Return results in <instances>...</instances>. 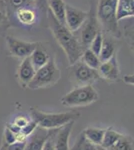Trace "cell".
Here are the masks:
<instances>
[{"label":"cell","mask_w":134,"mask_h":150,"mask_svg":"<svg viewBox=\"0 0 134 150\" xmlns=\"http://www.w3.org/2000/svg\"><path fill=\"white\" fill-rule=\"evenodd\" d=\"M47 16L51 32L59 46L66 54L69 65L79 61L84 51V48L81 46L76 35H74V33L71 32L65 24L58 22L49 10L47 11Z\"/></svg>","instance_id":"cell-1"},{"label":"cell","mask_w":134,"mask_h":150,"mask_svg":"<svg viewBox=\"0 0 134 150\" xmlns=\"http://www.w3.org/2000/svg\"><path fill=\"white\" fill-rule=\"evenodd\" d=\"M90 1H91L90 11L98 20L102 33L120 38L121 31L116 19L118 0H90Z\"/></svg>","instance_id":"cell-2"},{"label":"cell","mask_w":134,"mask_h":150,"mask_svg":"<svg viewBox=\"0 0 134 150\" xmlns=\"http://www.w3.org/2000/svg\"><path fill=\"white\" fill-rule=\"evenodd\" d=\"M31 119L36 122L38 127L47 130H55L63 127L69 122L76 121L80 117V113L76 111L61 113H48L43 112L36 107L30 108Z\"/></svg>","instance_id":"cell-3"},{"label":"cell","mask_w":134,"mask_h":150,"mask_svg":"<svg viewBox=\"0 0 134 150\" xmlns=\"http://www.w3.org/2000/svg\"><path fill=\"white\" fill-rule=\"evenodd\" d=\"M61 78V72L56 63L55 56H50L45 65L36 70L33 79L29 83L27 88L36 90L41 88H49L58 83Z\"/></svg>","instance_id":"cell-4"},{"label":"cell","mask_w":134,"mask_h":150,"mask_svg":"<svg viewBox=\"0 0 134 150\" xmlns=\"http://www.w3.org/2000/svg\"><path fill=\"white\" fill-rule=\"evenodd\" d=\"M98 98L99 94L93 85H83L76 87L65 94L61 98V103L70 108L83 107L96 102Z\"/></svg>","instance_id":"cell-5"},{"label":"cell","mask_w":134,"mask_h":150,"mask_svg":"<svg viewBox=\"0 0 134 150\" xmlns=\"http://www.w3.org/2000/svg\"><path fill=\"white\" fill-rule=\"evenodd\" d=\"M70 67H71V77L77 84H79V86L92 85L94 82L100 79L97 70L90 68L80 60L70 65Z\"/></svg>","instance_id":"cell-6"},{"label":"cell","mask_w":134,"mask_h":150,"mask_svg":"<svg viewBox=\"0 0 134 150\" xmlns=\"http://www.w3.org/2000/svg\"><path fill=\"white\" fill-rule=\"evenodd\" d=\"M79 37H77V39L79 40L81 46L86 49L89 47L90 43L92 42L95 36L101 31L100 24L91 11H88V16L81 27L79 28Z\"/></svg>","instance_id":"cell-7"},{"label":"cell","mask_w":134,"mask_h":150,"mask_svg":"<svg viewBox=\"0 0 134 150\" xmlns=\"http://www.w3.org/2000/svg\"><path fill=\"white\" fill-rule=\"evenodd\" d=\"M6 44L8 47L9 54L11 56L24 59L30 56L31 53L40 43L28 42V41L19 40L13 36H6Z\"/></svg>","instance_id":"cell-8"},{"label":"cell","mask_w":134,"mask_h":150,"mask_svg":"<svg viewBox=\"0 0 134 150\" xmlns=\"http://www.w3.org/2000/svg\"><path fill=\"white\" fill-rule=\"evenodd\" d=\"M88 16V12L75 8L71 5H65V25L71 32H77Z\"/></svg>","instance_id":"cell-9"},{"label":"cell","mask_w":134,"mask_h":150,"mask_svg":"<svg viewBox=\"0 0 134 150\" xmlns=\"http://www.w3.org/2000/svg\"><path fill=\"white\" fill-rule=\"evenodd\" d=\"M97 71L99 73V76L107 82H110V83L118 82L120 80V70H119L116 55L112 56L107 61L101 62Z\"/></svg>","instance_id":"cell-10"},{"label":"cell","mask_w":134,"mask_h":150,"mask_svg":"<svg viewBox=\"0 0 134 150\" xmlns=\"http://www.w3.org/2000/svg\"><path fill=\"white\" fill-rule=\"evenodd\" d=\"M35 72L36 69L34 68V66L31 63L30 58L26 57L22 59L16 72V77L22 88H27L29 83H30L31 80L33 79L34 75H35Z\"/></svg>","instance_id":"cell-11"},{"label":"cell","mask_w":134,"mask_h":150,"mask_svg":"<svg viewBox=\"0 0 134 150\" xmlns=\"http://www.w3.org/2000/svg\"><path fill=\"white\" fill-rule=\"evenodd\" d=\"M51 130L38 127L26 139L24 150H42L45 141L49 137Z\"/></svg>","instance_id":"cell-12"},{"label":"cell","mask_w":134,"mask_h":150,"mask_svg":"<svg viewBox=\"0 0 134 150\" xmlns=\"http://www.w3.org/2000/svg\"><path fill=\"white\" fill-rule=\"evenodd\" d=\"M75 121L69 122L56 131L54 136V150H69V137Z\"/></svg>","instance_id":"cell-13"},{"label":"cell","mask_w":134,"mask_h":150,"mask_svg":"<svg viewBox=\"0 0 134 150\" xmlns=\"http://www.w3.org/2000/svg\"><path fill=\"white\" fill-rule=\"evenodd\" d=\"M14 15L19 23L23 26H30L34 25L38 19L37 12H36V8L33 6H25L18 8L17 10L14 11Z\"/></svg>","instance_id":"cell-14"},{"label":"cell","mask_w":134,"mask_h":150,"mask_svg":"<svg viewBox=\"0 0 134 150\" xmlns=\"http://www.w3.org/2000/svg\"><path fill=\"white\" fill-rule=\"evenodd\" d=\"M134 0H118L116 9V19L119 22L126 18H133Z\"/></svg>","instance_id":"cell-15"},{"label":"cell","mask_w":134,"mask_h":150,"mask_svg":"<svg viewBox=\"0 0 134 150\" xmlns=\"http://www.w3.org/2000/svg\"><path fill=\"white\" fill-rule=\"evenodd\" d=\"M48 10L58 22L65 24V3L63 0H47Z\"/></svg>","instance_id":"cell-16"},{"label":"cell","mask_w":134,"mask_h":150,"mask_svg":"<svg viewBox=\"0 0 134 150\" xmlns=\"http://www.w3.org/2000/svg\"><path fill=\"white\" fill-rule=\"evenodd\" d=\"M116 55V44L115 41L108 36L103 35V43H102V47L99 53V59L101 62L107 61L110 59L112 56Z\"/></svg>","instance_id":"cell-17"},{"label":"cell","mask_w":134,"mask_h":150,"mask_svg":"<svg viewBox=\"0 0 134 150\" xmlns=\"http://www.w3.org/2000/svg\"><path fill=\"white\" fill-rule=\"evenodd\" d=\"M29 58H30V61L34 66V68L37 70V69H39L40 67H42L43 65H45L47 63L50 58V55L48 54L45 49L41 48L39 45H38V46L34 49V51L31 53Z\"/></svg>","instance_id":"cell-18"},{"label":"cell","mask_w":134,"mask_h":150,"mask_svg":"<svg viewBox=\"0 0 134 150\" xmlns=\"http://www.w3.org/2000/svg\"><path fill=\"white\" fill-rule=\"evenodd\" d=\"M104 132H105V129L97 127H87L86 129H84L82 131L85 138L89 142H91L92 144L96 145V146H100L101 145Z\"/></svg>","instance_id":"cell-19"},{"label":"cell","mask_w":134,"mask_h":150,"mask_svg":"<svg viewBox=\"0 0 134 150\" xmlns=\"http://www.w3.org/2000/svg\"><path fill=\"white\" fill-rule=\"evenodd\" d=\"M121 136H122V133L114 130L113 127L107 128V129H105V132H104V136L103 139H102V143L100 147L103 150H107L109 147H111L112 145L115 143Z\"/></svg>","instance_id":"cell-20"},{"label":"cell","mask_w":134,"mask_h":150,"mask_svg":"<svg viewBox=\"0 0 134 150\" xmlns=\"http://www.w3.org/2000/svg\"><path fill=\"white\" fill-rule=\"evenodd\" d=\"M80 59H81V61L83 62L84 64H86L87 66L90 67V68L95 69V70L98 69L101 64L99 56L95 54L94 52H92L89 48L84 49V51L82 53V56Z\"/></svg>","instance_id":"cell-21"},{"label":"cell","mask_w":134,"mask_h":150,"mask_svg":"<svg viewBox=\"0 0 134 150\" xmlns=\"http://www.w3.org/2000/svg\"><path fill=\"white\" fill-rule=\"evenodd\" d=\"M69 150H103L100 148V146H96V145L92 144L91 142H89L88 140L85 138L83 133H80L78 138L75 141V143L73 144L71 148Z\"/></svg>","instance_id":"cell-22"},{"label":"cell","mask_w":134,"mask_h":150,"mask_svg":"<svg viewBox=\"0 0 134 150\" xmlns=\"http://www.w3.org/2000/svg\"><path fill=\"white\" fill-rule=\"evenodd\" d=\"M107 150H133L132 137L122 134V136Z\"/></svg>","instance_id":"cell-23"},{"label":"cell","mask_w":134,"mask_h":150,"mask_svg":"<svg viewBox=\"0 0 134 150\" xmlns=\"http://www.w3.org/2000/svg\"><path fill=\"white\" fill-rule=\"evenodd\" d=\"M7 8L8 16L14 13V11L18 8L25 6H31L33 4V0H4Z\"/></svg>","instance_id":"cell-24"},{"label":"cell","mask_w":134,"mask_h":150,"mask_svg":"<svg viewBox=\"0 0 134 150\" xmlns=\"http://www.w3.org/2000/svg\"><path fill=\"white\" fill-rule=\"evenodd\" d=\"M9 26V16L4 0H0V31H5Z\"/></svg>","instance_id":"cell-25"},{"label":"cell","mask_w":134,"mask_h":150,"mask_svg":"<svg viewBox=\"0 0 134 150\" xmlns=\"http://www.w3.org/2000/svg\"><path fill=\"white\" fill-rule=\"evenodd\" d=\"M102 43H103V33H102V31H100V32L94 37V39L90 43L88 48L92 52H94L96 55H99L101 47H102Z\"/></svg>","instance_id":"cell-26"},{"label":"cell","mask_w":134,"mask_h":150,"mask_svg":"<svg viewBox=\"0 0 134 150\" xmlns=\"http://www.w3.org/2000/svg\"><path fill=\"white\" fill-rule=\"evenodd\" d=\"M16 141V133L13 132L12 130L9 129L8 127L5 126V129H4V142L6 145H10L15 143Z\"/></svg>","instance_id":"cell-27"},{"label":"cell","mask_w":134,"mask_h":150,"mask_svg":"<svg viewBox=\"0 0 134 150\" xmlns=\"http://www.w3.org/2000/svg\"><path fill=\"white\" fill-rule=\"evenodd\" d=\"M29 120H30V118H28L27 116H25V115H18V116H16V117L13 119V121H12V124L21 130V128H23L24 126H25V125L29 122Z\"/></svg>","instance_id":"cell-28"},{"label":"cell","mask_w":134,"mask_h":150,"mask_svg":"<svg viewBox=\"0 0 134 150\" xmlns=\"http://www.w3.org/2000/svg\"><path fill=\"white\" fill-rule=\"evenodd\" d=\"M36 128H37V124H36V122L30 118L29 122H28L27 124H26L23 128H21L20 131L22 132L26 137H28L29 135L32 134V133L34 132V130H35Z\"/></svg>","instance_id":"cell-29"},{"label":"cell","mask_w":134,"mask_h":150,"mask_svg":"<svg viewBox=\"0 0 134 150\" xmlns=\"http://www.w3.org/2000/svg\"><path fill=\"white\" fill-rule=\"evenodd\" d=\"M57 130L58 129L51 130L49 137H48L47 140L45 141L44 145H43L42 150H54V136H55V133Z\"/></svg>","instance_id":"cell-30"},{"label":"cell","mask_w":134,"mask_h":150,"mask_svg":"<svg viewBox=\"0 0 134 150\" xmlns=\"http://www.w3.org/2000/svg\"><path fill=\"white\" fill-rule=\"evenodd\" d=\"M33 4L35 5V8H37L41 13L47 14L48 11L47 0H33Z\"/></svg>","instance_id":"cell-31"},{"label":"cell","mask_w":134,"mask_h":150,"mask_svg":"<svg viewBox=\"0 0 134 150\" xmlns=\"http://www.w3.org/2000/svg\"><path fill=\"white\" fill-rule=\"evenodd\" d=\"M25 142H15V143H13V144L7 145L6 150H24Z\"/></svg>","instance_id":"cell-32"},{"label":"cell","mask_w":134,"mask_h":150,"mask_svg":"<svg viewBox=\"0 0 134 150\" xmlns=\"http://www.w3.org/2000/svg\"><path fill=\"white\" fill-rule=\"evenodd\" d=\"M123 78V82L128 85H133L134 84V76L133 74H129V75H124L122 77Z\"/></svg>","instance_id":"cell-33"},{"label":"cell","mask_w":134,"mask_h":150,"mask_svg":"<svg viewBox=\"0 0 134 150\" xmlns=\"http://www.w3.org/2000/svg\"><path fill=\"white\" fill-rule=\"evenodd\" d=\"M6 147H7V145L5 143H3L1 145V147H0V150H6Z\"/></svg>","instance_id":"cell-34"}]
</instances>
